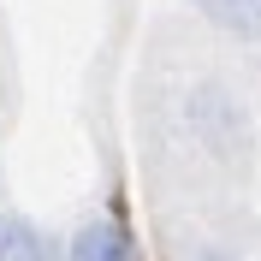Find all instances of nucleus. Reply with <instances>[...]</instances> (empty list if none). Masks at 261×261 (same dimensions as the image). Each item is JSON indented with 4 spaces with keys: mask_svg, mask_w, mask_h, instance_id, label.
<instances>
[{
    "mask_svg": "<svg viewBox=\"0 0 261 261\" xmlns=\"http://www.w3.org/2000/svg\"><path fill=\"white\" fill-rule=\"evenodd\" d=\"M184 125H190L196 148L208 154V161L220 166H244L249 154H255V119H249V107L238 101V89L220 77H202L184 95Z\"/></svg>",
    "mask_w": 261,
    "mask_h": 261,
    "instance_id": "obj_1",
    "label": "nucleus"
},
{
    "mask_svg": "<svg viewBox=\"0 0 261 261\" xmlns=\"http://www.w3.org/2000/svg\"><path fill=\"white\" fill-rule=\"evenodd\" d=\"M65 261H137V238H130L125 220H113V214H89L71 231Z\"/></svg>",
    "mask_w": 261,
    "mask_h": 261,
    "instance_id": "obj_2",
    "label": "nucleus"
},
{
    "mask_svg": "<svg viewBox=\"0 0 261 261\" xmlns=\"http://www.w3.org/2000/svg\"><path fill=\"white\" fill-rule=\"evenodd\" d=\"M0 261H65V249L24 208H0Z\"/></svg>",
    "mask_w": 261,
    "mask_h": 261,
    "instance_id": "obj_3",
    "label": "nucleus"
},
{
    "mask_svg": "<svg viewBox=\"0 0 261 261\" xmlns=\"http://www.w3.org/2000/svg\"><path fill=\"white\" fill-rule=\"evenodd\" d=\"M196 12L231 42H261V0H196Z\"/></svg>",
    "mask_w": 261,
    "mask_h": 261,
    "instance_id": "obj_4",
    "label": "nucleus"
},
{
    "mask_svg": "<svg viewBox=\"0 0 261 261\" xmlns=\"http://www.w3.org/2000/svg\"><path fill=\"white\" fill-rule=\"evenodd\" d=\"M184 261H238V255L220 249V244H190V249H184Z\"/></svg>",
    "mask_w": 261,
    "mask_h": 261,
    "instance_id": "obj_5",
    "label": "nucleus"
},
{
    "mask_svg": "<svg viewBox=\"0 0 261 261\" xmlns=\"http://www.w3.org/2000/svg\"><path fill=\"white\" fill-rule=\"evenodd\" d=\"M0 107H6V77H0Z\"/></svg>",
    "mask_w": 261,
    "mask_h": 261,
    "instance_id": "obj_6",
    "label": "nucleus"
}]
</instances>
